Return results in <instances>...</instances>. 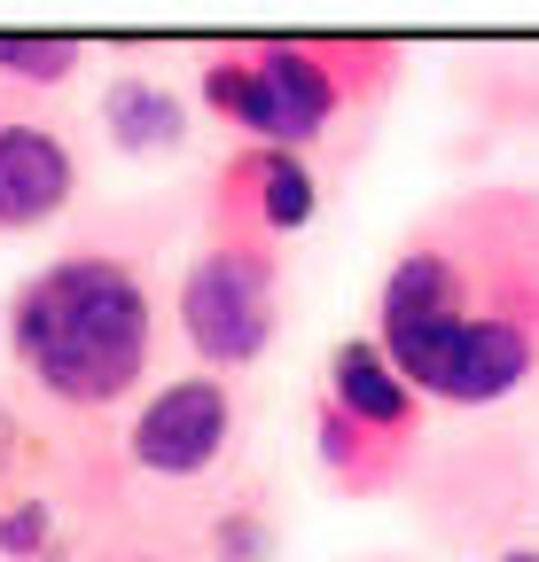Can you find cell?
<instances>
[{
    "mask_svg": "<svg viewBox=\"0 0 539 562\" xmlns=\"http://www.w3.org/2000/svg\"><path fill=\"white\" fill-rule=\"evenodd\" d=\"M125 562H165V554H125Z\"/></svg>",
    "mask_w": 539,
    "mask_h": 562,
    "instance_id": "9a60e30c",
    "label": "cell"
},
{
    "mask_svg": "<svg viewBox=\"0 0 539 562\" xmlns=\"http://www.w3.org/2000/svg\"><path fill=\"white\" fill-rule=\"evenodd\" d=\"M55 547V501L24 492V501H0V554L9 562H40Z\"/></svg>",
    "mask_w": 539,
    "mask_h": 562,
    "instance_id": "7c38bea8",
    "label": "cell"
},
{
    "mask_svg": "<svg viewBox=\"0 0 539 562\" xmlns=\"http://www.w3.org/2000/svg\"><path fill=\"white\" fill-rule=\"evenodd\" d=\"M16 461H24V422H16L9 406H0V476H9Z\"/></svg>",
    "mask_w": 539,
    "mask_h": 562,
    "instance_id": "4fadbf2b",
    "label": "cell"
},
{
    "mask_svg": "<svg viewBox=\"0 0 539 562\" xmlns=\"http://www.w3.org/2000/svg\"><path fill=\"white\" fill-rule=\"evenodd\" d=\"M501 562H539V547H516V554H501Z\"/></svg>",
    "mask_w": 539,
    "mask_h": 562,
    "instance_id": "5bb4252c",
    "label": "cell"
},
{
    "mask_svg": "<svg viewBox=\"0 0 539 562\" xmlns=\"http://www.w3.org/2000/svg\"><path fill=\"white\" fill-rule=\"evenodd\" d=\"M313 398H328L345 422H360V430H375V438H391V446L423 453V398H415L407 375L383 360L375 336L328 344V368H321V391H313Z\"/></svg>",
    "mask_w": 539,
    "mask_h": 562,
    "instance_id": "ba28073f",
    "label": "cell"
},
{
    "mask_svg": "<svg viewBox=\"0 0 539 562\" xmlns=\"http://www.w3.org/2000/svg\"><path fill=\"white\" fill-rule=\"evenodd\" d=\"M79 195L71 140L40 117H0V235H40Z\"/></svg>",
    "mask_w": 539,
    "mask_h": 562,
    "instance_id": "52a82bcc",
    "label": "cell"
},
{
    "mask_svg": "<svg viewBox=\"0 0 539 562\" xmlns=\"http://www.w3.org/2000/svg\"><path fill=\"white\" fill-rule=\"evenodd\" d=\"M172 313H180L188 351L204 360V375L258 368L266 351H274V328H282V250L204 235V250L180 273Z\"/></svg>",
    "mask_w": 539,
    "mask_h": 562,
    "instance_id": "277c9868",
    "label": "cell"
},
{
    "mask_svg": "<svg viewBox=\"0 0 539 562\" xmlns=\"http://www.w3.org/2000/svg\"><path fill=\"white\" fill-rule=\"evenodd\" d=\"M102 133L125 157H165L188 140V102L165 79H149V70H117L102 87Z\"/></svg>",
    "mask_w": 539,
    "mask_h": 562,
    "instance_id": "9c48e42d",
    "label": "cell"
},
{
    "mask_svg": "<svg viewBox=\"0 0 539 562\" xmlns=\"http://www.w3.org/2000/svg\"><path fill=\"white\" fill-rule=\"evenodd\" d=\"M313 211H321V172L297 149H250L243 140L212 180V235H227V243L282 250L290 235L313 227Z\"/></svg>",
    "mask_w": 539,
    "mask_h": 562,
    "instance_id": "8992f818",
    "label": "cell"
},
{
    "mask_svg": "<svg viewBox=\"0 0 539 562\" xmlns=\"http://www.w3.org/2000/svg\"><path fill=\"white\" fill-rule=\"evenodd\" d=\"M9 360L55 406L102 414L157 360V290L117 250H63L9 290Z\"/></svg>",
    "mask_w": 539,
    "mask_h": 562,
    "instance_id": "7a4b0ae2",
    "label": "cell"
},
{
    "mask_svg": "<svg viewBox=\"0 0 539 562\" xmlns=\"http://www.w3.org/2000/svg\"><path fill=\"white\" fill-rule=\"evenodd\" d=\"M87 63L79 40H32V32H0V79L16 87H63Z\"/></svg>",
    "mask_w": 539,
    "mask_h": 562,
    "instance_id": "30bf717a",
    "label": "cell"
},
{
    "mask_svg": "<svg viewBox=\"0 0 539 562\" xmlns=\"http://www.w3.org/2000/svg\"><path fill=\"white\" fill-rule=\"evenodd\" d=\"M407 55L391 40H235L195 63V94L250 149H313L345 117L375 110Z\"/></svg>",
    "mask_w": 539,
    "mask_h": 562,
    "instance_id": "3957f363",
    "label": "cell"
},
{
    "mask_svg": "<svg viewBox=\"0 0 539 562\" xmlns=\"http://www.w3.org/2000/svg\"><path fill=\"white\" fill-rule=\"evenodd\" d=\"M212 562H274V516L258 501H227L212 516Z\"/></svg>",
    "mask_w": 539,
    "mask_h": 562,
    "instance_id": "8fae6325",
    "label": "cell"
},
{
    "mask_svg": "<svg viewBox=\"0 0 539 562\" xmlns=\"http://www.w3.org/2000/svg\"><path fill=\"white\" fill-rule=\"evenodd\" d=\"M375 344L423 406H501L539 383V188L485 180L398 235Z\"/></svg>",
    "mask_w": 539,
    "mask_h": 562,
    "instance_id": "6da1fadb",
    "label": "cell"
},
{
    "mask_svg": "<svg viewBox=\"0 0 539 562\" xmlns=\"http://www.w3.org/2000/svg\"><path fill=\"white\" fill-rule=\"evenodd\" d=\"M243 430V406H235V383L227 375H180L165 391L142 398V414H133L125 430V461L142 476H165V484H188L227 461Z\"/></svg>",
    "mask_w": 539,
    "mask_h": 562,
    "instance_id": "5b68a950",
    "label": "cell"
}]
</instances>
